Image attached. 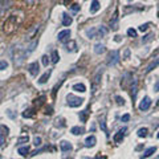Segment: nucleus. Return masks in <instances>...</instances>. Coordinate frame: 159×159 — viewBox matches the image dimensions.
Wrapping results in <instances>:
<instances>
[{"label":"nucleus","mask_w":159,"mask_h":159,"mask_svg":"<svg viewBox=\"0 0 159 159\" xmlns=\"http://www.w3.org/2000/svg\"><path fill=\"white\" fill-rule=\"evenodd\" d=\"M67 99H68V105H69L70 107H77V106H80V105H82V102H84V99L82 98L76 97V95H73V94L68 95Z\"/></svg>","instance_id":"1"},{"label":"nucleus","mask_w":159,"mask_h":159,"mask_svg":"<svg viewBox=\"0 0 159 159\" xmlns=\"http://www.w3.org/2000/svg\"><path fill=\"white\" fill-rule=\"evenodd\" d=\"M118 62H119V53L117 50H111L109 57H107V65L109 67H114Z\"/></svg>","instance_id":"2"},{"label":"nucleus","mask_w":159,"mask_h":159,"mask_svg":"<svg viewBox=\"0 0 159 159\" xmlns=\"http://www.w3.org/2000/svg\"><path fill=\"white\" fill-rule=\"evenodd\" d=\"M15 28H16V18L12 16V18H9L8 20L4 23V32H6V33H11Z\"/></svg>","instance_id":"3"},{"label":"nucleus","mask_w":159,"mask_h":159,"mask_svg":"<svg viewBox=\"0 0 159 159\" xmlns=\"http://www.w3.org/2000/svg\"><path fill=\"white\" fill-rule=\"evenodd\" d=\"M9 129L6 126V125H1L0 126V147H3L4 143H6V138L8 135Z\"/></svg>","instance_id":"4"},{"label":"nucleus","mask_w":159,"mask_h":159,"mask_svg":"<svg viewBox=\"0 0 159 159\" xmlns=\"http://www.w3.org/2000/svg\"><path fill=\"white\" fill-rule=\"evenodd\" d=\"M151 106V99L150 97H145V98L141 101V104H139V110L141 111H146V110H148Z\"/></svg>","instance_id":"5"},{"label":"nucleus","mask_w":159,"mask_h":159,"mask_svg":"<svg viewBox=\"0 0 159 159\" xmlns=\"http://www.w3.org/2000/svg\"><path fill=\"white\" fill-rule=\"evenodd\" d=\"M28 72L31 73L32 76H36L39 72H40V67H39V62H37V61L29 64V65H28Z\"/></svg>","instance_id":"6"},{"label":"nucleus","mask_w":159,"mask_h":159,"mask_svg":"<svg viewBox=\"0 0 159 159\" xmlns=\"http://www.w3.org/2000/svg\"><path fill=\"white\" fill-rule=\"evenodd\" d=\"M69 37H70V31L69 29H64V31H61L60 33H58L57 40L61 41V43H64V41H67Z\"/></svg>","instance_id":"7"},{"label":"nucleus","mask_w":159,"mask_h":159,"mask_svg":"<svg viewBox=\"0 0 159 159\" xmlns=\"http://www.w3.org/2000/svg\"><path fill=\"white\" fill-rule=\"evenodd\" d=\"M127 129L126 127H123V129H121V130L118 131V133L116 134V135H114V142H116V143H121L122 142V139H123V137H125V131H126Z\"/></svg>","instance_id":"8"},{"label":"nucleus","mask_w":159,"mask_h":159,"mask_svg":"<svg viewBox=\"0 0 159 159\" xmlns=\"http://www.w3.org/2000/svg\"><path fill=\"white\" fill-rule=\"evenodd\" d=\"M60 148H61V151H64V153H68V151H72L73 150V146L70 145L69 142L62 141L60 143Z\"/></svg>","instance_id":"9"},{"label":"nucleus","mask_w":159,"mask_h":159,"mask_svg":"<svg viewBox=\"0 0 159 159\" xmlns=\"http://www.w3.org/2000/svg\"><path fill=\"white\" fill-rule=\"evenodd\" d=\"M101 76H102V69L98 70L97 74L94 76V80H93V92H95V89H97V85L99 84V78H101Z\"/></svg>","instance_id":"10"},{"label":"nucleus","mask_w":159,"mask_h":159,"mask_svg":"<svg viewBox=\"0 0 159 159\" xmlns=\"http://www.w3.org/2000/svg\"><path fill=\"white\" fill-rule=\"evenodd\" d=\"M99 8H101V4H99L98 0H93L92 6H90V13H95V12H98Z\"/></svg>","instance_id":"11"},{"label":"nucleus","mask_w":159,"mask_h":159,"mask_svg":"<svg viewBox=\"0 0 159 159\" xmlns=\"http://www.w3.org/2000/svg\"><path fill=\"white\" fill-rule=\"evenodd\" d=\"M95 142H97L95 137L94 135H90V137H88V138L85 139V146H86V147H93V146L95 145Z\"/></svg>","instance_id":"12"},{"label":"nucleus","mask_w":159,"mask_h":159,"mask_svg":"<svg viewBox=\"0 0 159 159\" xmlns=\"http://www.w3.org/2000/svg\"><path fill=\"white\" fill-rule=\"evenodd\" d=\"M72 23H73V19L70 18L69 15L64 13V15H62V25H64V27H69Z\"/></svg>","instance_id":"13"},{"label":"nucleus","mask_w":159,"mask_h":159,"mask_svg":"<svg viewBox=\"0 0 159 159\" xmlns=\"http://www.w3.org/2000/svg\"><path fill=\"white\" fill-rule=\"evenodd\" d=\"M155 151H156V147H155V146H154V147H148L147 150H146L145 153H143V155L141 156V159H146V158H148V156H151L154 153H155Z\"/></svg>","instance_id":"14"},{"label":"nucleus","mask_w":159,"mask_h":159,"mask_svg":"<svg viewBox=\"0 0 159 159\" xmlns=\"http://www.w3.org/2000/svg\"><path fill=\"white\" fill-rule=\"evenodd\" d=\"M88 117H89V110H88V109L80 111V121H81V122H84V123H85V122L88 121Z\"/></svg>","instance_id":"15"},{"label":"nucleus","mask_w":159,"mask_h":159,"mask_svg":"<svg viewBox=\"0 0 159 159\" xmlns=\"http://www.w3.org/2000/svg\"><path fill=\"white\" fill-rule=\"evenodd\" d=\"M70 133L74 134V135H81V134H84V129L80 126H74V127H72Z\"/></svg>","instance_id":"16"},{"label":"nucleus","mask_w":159,"mask_h":159,"mask_svg":"<svg viewBox=\"0 0 159 159\" xmlns=\"http://www.w3.org/2000/svg\"><path fill=\"white\" fill-rule=\"evenodd\" d=\"M50 73H52V70H50V69L48 70V72H46V73H44V74L40 77V80H39V82H40V84H45V82L48 81V78H49Z\"/></svg>","instance_id":"17"},{"label":"nucleus","mask_w":159,"mask_h":159,"mask_svg":"<svg viewBox=\"0 0 159 159\" xmlns=\"http://www.w3.org/2000/svg\"><path fill=\"white\" fill-rule=\"evenodd\" d=\"M73 90H74V92L84 93V92H86V88H85L84 84H76V85H73Z\"/></svg>","instance_id":"18"},{"label":"nucleus","mask_w":159,"mask_h":159,"mask_svg":"<svg viewBox=\"0 0 159 159\" xmlns=\"http://www.w3.org/2000/svg\"><path fill=\"white\" fill-rule=\"evenodd\" d=\"M94 52L97 53V55H102V53L105 52V46L102 45V44H95L94 45Z\"/></svg>","instance_id":"19"},{"label":"nucleus","mask_w":159,"mask_h":159,"mask_svg":"<svg viewBox=\"0 0 159 159\" xmlns=\"http://www.w3.org/2000/svg\"><path fill=\"white\" fill-rule=\"evenodd\" d=\"M86 33H88V36H89V39H95V37H98V32H97V28L89 29V31H88Z\"/></svg>","instance_id":"20"},{"label":"nucleus","mask_w":159,"mask_h":159,"mask_svg":"<svg viewBox=\"0 0 159 159\" xmlns=\"http://www.w3.org/2000/svg\"><path fill=\"white\" fill-rule=\"evenodd\" d=\"M158 64H159V57L156 58L155 61H153V62H151L150 65H148V67H147V69H146V73H150L151 70L154 69V68H156V67H158Z\"/></svg>","instance_id":"21"},{"label":"nucleus","mask_w":159,"mask_h":159,"mask_svg":"<svg viewBox=\"0 0 159 159\" xmlns=\"http://www.w3.org/2000/svg\"><path fill=\"white\" fill-rule=\"evenodd\" d=\"M137 134H138V137H141V138H145V137H147V129H146V127H141V129L137 131Z\"/></svg>","instance_id":"22"},{"label":"nucleus","mask_w":159,"mask_h":159,"mask_svg":"<svg viewBox=\"0 0 159 159\" xmlns=\"http://www.w3.org/2000/svg\"><path fill=\"white\" fill-rule=\"evenodd\" d=\"M35 116V113H33V110L32 109H28V110H25L23 113V117L24 118H31V117H33Z\"/></svg>","instance_id":"23"},{"label":"nucleus","mask_w":159,"mask_h":159,"mask_svg":"<svg viewBox=\"0 0 159 159\" xmlns=\"http://www.w3.org/2000/svg\"><path fill=\"white\" fill-rule=\"evenodd\" d=\"M28 153H29V147H28V146H24V147L19 148V154H20V155H23V156H25Z\"/></svg>","instance_id":"24"},{"label":"nucleus","mask_w":159,"mask_h":159,"mask_svg":"<svg viewBox=\"0 0 159 159\" xmlns=\"http://www.w3.org/2000/svg\"><path fill=\"white\" fill-rule=\"evenodd\" d=\"M58 60H60V55H58L57 50H53L52 52V62H58Z\"/></svg>","instance_id":"25"},{"label":"nucleus","mask_w":159,"mask_h":159,"mask_svg":"<svg viewBox=\"0 0 159 159\" xmlns=\"http://www.w3.org/2000/svg\"><path fill=\"white\" fill-rule=\"evenodd\" d=\"M127 35L130 36V37H137V31L133 28H129L127 29Z\"/></svg>","instance_id":"26"},{"label":"nucleus","mask_w":159,"mask_h":159,"mask_svg":"<svg viewBox=\"0 0 159 159\" xmlns=\"http://www.w3.org/2000/svg\"><path fill=\"white\" fill-rule=\"evenodd\" d=\"M99 126H101L102 131H105V133H107V129H106V123H105V119L102 118L101 121H99Z\"/></svg>","instance_id":"27"},{"label":"nucleus","mask_w":159,"mask_h":159,"mask_svg":"<svg viewBox=\"0 0 159 159\" xmlns=\"http://www.w3.org/2000/svg\"><path fill=\"white\" fill-rule=\"evenodd\" d=\"M41 61H43L44 67H48V64H49V57H48V56H43V57H41Z\"/></svg>","instance_id":"28"},{"label":"nucleus","mask_w":159,"mask_h":159,"mask_svg":"<svg viewBox=\"0 0 159 159\" xmlns=\"http://www.w3.org/2000/svg\"><path fill=\"white\" fill-rule=\"evenodd\" d=\"M148 27H150V24H148V23H146V24H142V25L139 27V31H141V32H146V31H147V29H148Z\"/></svg>","instance_id":"29"},{"label":"nucleus","mask_w":159,"mask_h":159,"mask_svg":"<svg viewBox=\"0 0 159 159\" xmlns=\"http://www.w3.org/2000/svg\"><path fill=\"white\" fill-rule=\"evenodd\" d=\"M7 68H8V62L7 61H0V70L7 69Z\"/></svg>","instance_id":"30"},{"label":"nucleus","mask_w":159,"mask_h":159,"mask_svg":"<svg viewBox=\"0 0 159 159\" xmlns=\"http://www.w3.org/2000/svg\"><path fill=\"white\" fill-rule=\"evenodd\" d=\"M29 141V138H28V135H25V137H21V138H19V143H27V142Z\"/></svg>","instance_id":"31"},{"label":"nucleus","mask_w":159,"mask_h":159,"mask_svg":"<svg viewBox=\"0 0 159 159\" xmlns=\"http://www.w3.org/2000/svg\"><path fill=\"white\" fill-rule=\"evenodd\" d=\"M116 99H117V104H118V105H125V99L122 98V97H119V95H117V97H116Z\"/></svg>","instance_id":"32"},{"label":"nucleus","mask_w":159,"mask_h":159,"mask_svg":"<svg viewBox=\"0 0 159 159\" xmlns=\"http://www.w3.org/2000/svg\"><path fill=\"white\" fill-rule=\"evenodd\" d=\"M33 145H35V146H40L41 145V138H40V137H36L35 141H33Z\"/></svg>","instance_id":"33"},{"label":"nucleus","mask_w":159,"mask_h":159,"mask_svg":"<svg viewBox=\"0 0 159 159\" xmlns=\"http://www.w3.org/2000/svg\"><path fill=\"white\" fill-rule=\"evenodd\" d=\"M122 122H127L129 119H130V114H125V116H122Z\"/></svg>","instance_id":"34"},{"label":"nucleus","mask_w":159,"mask_h":159,"mask_svg":"<svg viewBox=\"0 0 159 159\" xmlns=\"http://www.w3.org/2000/svg\"><path fill=\"white\" fill-rule=\"evenodd\" d=\"M159 90V80L156 81V84H155V86H154V92H158Z\"/></svg>","instance_id":"35"},{"label":"nucleus","mask_w":159,"mask_h":159,"mask_svg":"<svg viewBox=\"0 0 159 159\" xmlns=\"http://www.w3.org/2000/svg\"><path fill=\"white\" fill-rule=\"evenodd\" d=\"M150 37H153V36H151V35L145 36V39H143V43H146V41H148V40H150Z\"/></svg>","instance_id":"36"},{"label":"nucleus","mask_w":159,"mask_h":159,"mask_svg":"<svg viewBox=\"0 0 159 159\" xmlns=\"http://www.w3.org/2000/svg\"><path fill=\"white\" fill-rule=\"evenodd\" d=\"M72 9H73V11H78V6H77V4H73Z\"/></svg>","instance_id":"37"},{"label":"nucleus","mask_w":159,"mask_h":159,"mask_svg":"<svg viewBox=\"0 0 159 159\" xmlns=\"http://www.w3.org/2000/svg\"><path fill=\"white\" fill-rule=\"evenodd\" d=\"M129 55H130V50L126 49V52H125V57H129Z\"/></svg>","instance_id":"38"},{"label":"nucleus","mask_w":159,"mask_h":159,"mask_svg":"<svg viewBox=\"0 0 159 159\" xmlns=\"http://www.w3.org/2000/svg\"><path fill=\"white\" fill-rule=\"evenodd\" d=\"M27 1H28L29 4H33V3H35V1H36V0H27Z\"/></svg>","instance_id":"39"},{"label":"nucleus","mask_w":159,"mask_h":159,"mask_svg":"<svg viewBox=\"0 0 159 159\" xmlns=\"http://www.w3.org/2000/svg\"><path fill=\"white\" fill-rule=\"evenodd\" d=\"M95 159H106V158H105V156H102V158H101V156H97Z\"/></svg>","instance_id":"40"},{"label":"nucleus","mask_w":159,"mask_h":159,"mask_svg":"<svg viewBox=\"0 0 159 159\" xmlns=\"http://www.w3.org/2000/svg\"><path fill=\"white\" fill-rule=\"evenodd\" d=\"M0 159H1V155H0Z\"/></svg>","instance_id":"41"},{"label":"nucleus","mask_w":159,"mask_h":159,"mask_svg":"<svg viewBox=\"0 0 159 159\" xmlns=\"http://www.w3.org/2000/svg\"><path fill=\"white\" fill-rule=\"evenodd\" d=\"M158 138H159V134H158Z\"/></svg>","instance_id":"42"}]
</instances>
